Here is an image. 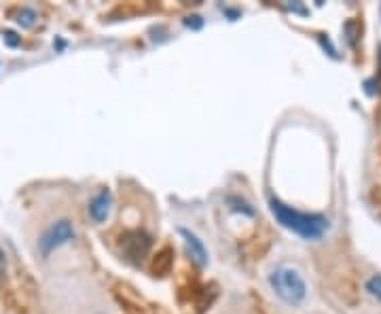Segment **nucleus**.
<instances>
[{
	"instance_id": "obj_1",
	"label": "nucleus",
	"mask_w": 381,
	"mask_h": 314,
	"mask_svg": "<svg viewBox=\"0 0 381 314\" xmlns=\"http://www.w3.org/2000/svg\"><path fill=\"white\" fill-rule=\"evenodd\" d=\"M269 206H272L274 217H276L286 230L299 234L301 238L318 240V238H322V236L326 234V230H328V219L322 217V215H309V213L295 211V208L282 204L280 199H272Z\"/></svg>"
},
{
	"instance_id": "obj_2",
	"label": "nucleus",
	"mask_w": 381,
	"mask_h": 314,
	"mask_svg": "<svg viewBox=\"0 0 381 314\" xmlns=\"http://www.w3.org/2000/svg\"><path fill=\"white\" fill-rule=\"evenodd\" d=\"M269 284L276 291V295L290 306H299L307 295V284H305L303 276L297 270L286 268V266L276 268L269 274Z\"/></svg>"
},
{
	"instance_id": "obj_3",
	"label": "nucleus",
	"mask_w": 381,
	"mask_h": 314,
	"mask_svg": "<svg viewBox=\"0 0 381 314\" xmlns=\"http://www.w3.org/2000/svg\"><path fill=\"white\" fill-rule=\"evenodd\" d=\"M70 240H74V228L70 225V221L62 219V221L53 223V225L41 236L39 249H41V253L47 257V255H51L55 249H60L62 244H66V242H70Z\"/></svg>"
},
{
	"instance_id": "obj_4",
	"label": "nucleus",
	"mask_w": 381,
	"mask_h": 314,
	"mask_svg": "<svg viewBox=\"0 0 381 314\" xmlns=\"http://www.w3.org/2000/svg\"><path fill=\"white\" fill-rule=\"evenodd\" d=\"M110 204H112V195L108 189H102L91 202H89V217L95 221V223H102L108 213H110Z\"/></svg>"
},
{
	"instance_id": "obj_5",
	"label": "nucleus",
	"mask_w": 381,
	"mask_h": 314,
	"mask_svg": "<svg viewBox=\"0 0 381 314\" xmlns=\"http://www.w3.org/2000/svg\"><path fill=\"white\" fill-rule=\"evenodd\" d=\"M180 236L185 238V244H187V251H189L191 259H193L199 268H203V266L208 263V253H206V247L201 244V240H199L195 234H191L189 230H180Z\"/></svg>"
},
{
	"instance_id": "obj_6",
	"label": "nucleus",
	"mask_w": 381,
	"mask_h": 314,
	"mask_svg": "<svg viewBox=\"0 0 381 314\" xmlns=\"http://www.w3.org/2000/svg\"><path fill=\"white\" fill-rule=\"evenodd\" d=\"M34 22H36V13L32 11V9H22L20 13H18V24L22 26V28H32L34 26Z\"/></svg>"
},
{
	"instance_id": "obj_7",
	"label": "nucleus",
	"mask_w": 381,
	"mask_h": 314,
	"mask_svg": "<svg viewBox=\"0 0 381 314\" xmlns=\"http://www.w3.org/2000/svg\"><path fill=\"white\" fill-rule=\"evenodd\" d=\"M366 291L381 301V274H375L366 280Z\"/></svg>"
},
{
	"instance_id": "obj_8",
	"label": "nucleus",
	"mask_w": 381,
	"mask_h": 314,
	"mask_svg": "<svg viewBox=\"0 0 381 314\" xmlns=\"http://www.w3.org/2000/svg\"><path fill=\"white\" fill-rule=\"evenodd\" d=\"M5 274H7V255L3 249H0V278H3Z\"/></svg>"
}]
</instances>
